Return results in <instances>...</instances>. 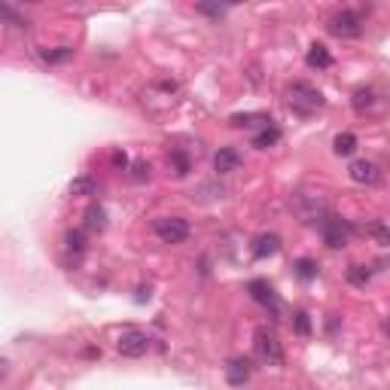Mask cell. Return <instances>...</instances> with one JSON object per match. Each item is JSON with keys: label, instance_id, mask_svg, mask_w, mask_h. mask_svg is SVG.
Returning <instances> with one entry per match:
<instances>
[{"label": "cell", "instance_id": "obj_1", "mask_svg": "<svg viewBox=\"0 0 390 390\" xmlns=\"http://www.w3.org/2000/svg\"><path fill=\"white\" fill-rule=\"evenodd\" d=\"M287 104L293 107L296 113H302V116H308V113H317L326 104L323 91L314 89L311 83H293V86L287 89Z\"/></svg>", "mask_w": 390, "mask_h": 390}, {"label": "cell", "instance_id": "obj_2", "mask_svg": "<svg viewBox=\"0 0 390 390\" xmlns=\"http://www.w3.org/2000/svg\"><path fill=\"white\" fill-rule=\"evenodd\" d=\"M326 31H329L332 37H342V40L360 37V34H363V19H360L357 10H338L326 19Z\"/></svg>", "mask_w": 390, "mask_h": 390}, {"label": "cell", "instance_id": "obj_3", "mask_svg": "<svg viewBox=\"0 0 390 390\" xmlns=\"http://www.w3.org/2000/svg\"><path fill=\"white\" fill-rule=\"evenodd\" d=\"M153 232L162 244H183L189 238V223L183 217H155Z\"/></svg>", "mask_w": 390, "mask_h": 390}, {"label": "cell", "instance_id": "obj_4", "mask_svg": "<svg viewBox=\"0 0 390 390\" xmlns=\"http://www.w3.org/2000/svg\"><path fill=\"white\" fill-rule=\"evenodd\" d=\"M253 347H257V357L262 360V363H268V366H283V347H281L278 336H274L272 329L259 326L257 336H253Z\"/></svg>", "mask_w": 390, "mask_h": 390}, {"label": "cell", "instance_id": "obj_5", "mask_svg": "<svg viewBox=\"0 0 390 390\" xmlns=\"http://www.w3.org/2000/svg\"><path fill=\"white\" fill-rule=\"evenodd\" d=\"M116 351L131 360L144 357V354L150 351V336H147L144 329H122V336L116 338Z\"/></svg>", "mask_w": 390, "mask_h": 390}, {"label": "cell", "instance_id": "obj_6", "mask_svg": "<svg viewBox=\"0 0 390 390\" xmlns=\"http://www.w3.org/2000/svg\"><path fill=\"white\" fill-rule=\"evenodd\" d=\"M321 235H323V241L332 247V250H338V247H345L347 238H351V223L342 219V217H336V214H329L321 223Z\"/></svg>", "mask_w": 390, "mask_h": 390}, {"label": "cell", "instance_id": "obj_7", "mask_svg": "<svg viewBox=\"0 0 390 390\" xmlns=\"http://www.w3.org/2000/svg\"><path fill=\"white\" fill-rule=\"evenodd\" d=\"M253 375V363L247 357H232L229 363H226V381H229L232 387H244L247 381H250Z\"/></svg>", "mask_w": 390, "mask_h": 390}, {"label": "cell", "instance_id": "obj_8", "mask_svg": "<svg viewBox=\"0 0 390 390\" xmlns=\"http://www.w3.org/2000/svg\"><path fill=\"white\" fill-rule=\"evenodd\" d=\"M347 174H351V180H354V183H363V186H375V183L381 180L378 165H375V162H369V159L354 162V165L347 168Z\"/></svg>", "mask_w": 390, "mask_h": 390}, {"label": "cell", "instance_id": "obj_9", "mask_svg": "<svg viewBox=\"0 0 390 390\" xmlns=\"http://www.w3.org/2000/svg\"><path fill=\"white\" fill-rule=\"evenodd\" d=\"M247 293H250V299L253 302H259L262 308H278V296H274V287L268 281H262V278H257V281H250L247 283Z\"/></svg>", "mask_w": 390, "mask_h": 390}, {"label": "cell", "instance_id": "obj_10", "mask_svg": "<svg viewBox=\"0 0 390 390\" xmlns=\"http://www.w3.org/2000/svg\"><path fill=\"white\" fill-rule=\"evenodd\" d=\"M351 104H354V110H357L360 116H372V113L381 110V98L375 95V89H357L354 91V98H351Z\"/></svg>", "mask_w": 390, "mask_h": 390}, {"label": "cell", "instance_id": "obj_11", "mask_svg": "<svg viewBox=\"0 0 390 390\" xmlns=\"http://www.w3.org/2000/svg\"><path fill=\"white\" fill-rule=\"evenodd\" d=\"M214 168L217 174H232L241 168V153L235 150V147H223L217 155H214Z\"/></svg>", "mask_w": 390, "mask_h": 390}, {"label": "cell", "instance_id": "obj_12", "mask_svg": "<svg viewBox=\"0 0 390 390\" xmlns=\"http://www.w3.org/2000/svg\"><path fill=\"white\" fill-rule=\"evenodd\" d=\"M278 250H281V238L274 235V232H268V235H257V241H253V257L257 259L274 257Z\"/></svg>", "mask_w": 390, "mask_h": 390}, {"label": "cell", "instance_id": "obj_13", "mask_svg": "<svg viewBox=\"0 0 390 390\" xmlns=\"http://www.w3.org/2000/svg\"><path fill=\"white\" fill-rule=\"evenodd\" d=\"M305 61H308V67H317V70L332 67V55H329V49L321 46V43H311V46H308V55H305Z\"/></svg>", "mask_w": 390, "mask_h": 390}, {"label": "cell", "instance_id": "obj_14", "mask_svg": "<svg viewBox=\"0 0 390 390\" xmlns=\"http://www.w3.org/2000/svg\"><path fill=\"white\" fill-rule=\"evenodd\" d=\"M272 119L266 116V113H238V116L229 119L232 129H247V125H268Z\"/></svg>", "mask_w": 390, "mask_h": 390}, {"label": "cell", "instance_id": "obj_15", "mask_svg": "<svg viewBox=\"0 0 390 390\" xmlns=\"http://www.w3.org/2000/svg\"><path fill=\"white\" fill-rule=\"evenodd\" d=\"M104 226H107V214H104L101 204H91L86 210V229L89 232H104Z\"/></svg>", "mask_w": 390, "mask_h": 390}, {"label": "cell", "instance_id": "obj_16", "mask_svg": "<svg viewBox=\"0 0 390 390\" xmlns=\"http://www.w3.org/2000/svg\"><path fill=\"white\" fill-rule=\"evenodd\" d=\"M332 150H336V155H351L354 150H357V134H351V131L336 134V140H332Z\"/></svg>", "mask_w": 390, "mask_h": 390}, {"label": "cell", "instance_id": "obj_17", "mask_svg": "<svg viewBox=\"0 0 390 390\" xmlns=\"http://www.w3.org/2000/svg\"><path fill=\"white\" fill-rule=\"evenodd\" d=\"M274 144H281V129H274V125H268L266 131H259L257 138H253V147H257V150H268V147H274Z\"/></svg>", "mask_w": 390, "mask_h": 390}, {"label": "cell", "instance_id": "obj_18", "mask_svg": "<svg viewBox=\"0 0 390 390\" xmlns=\"http://www.w3.org/2000/svg\"><path fill=\"white\" fill-rule=\"evenodd\" d=\"M70 193L74 195H95L98 193V180H91V177H76V180L70 183Z\"/></svg>", "mask_w": 390, "mask_h": 390}, {"label": "cell", "instance_id": "obj_19", "mask_svg": "<svg viewBox=\"0 0 390 390\" xmlns=\"http://www.w3.org/2000/svg\"><path fill=\"white\" fill-rule=\"evenodd\" d=\"M293 268H296V278H299V281H314L317 278V262L308 259V257L299 259Z\"/></svg>", "mask_w": 390, "mask_h": 390}, {"label": "cell", "instance_id": "obj_20", "mask_svg": "<svg viewBox=\"0 0 390 390\" xmlns=\"http://www.w3.org/2000/svg\"><path fill=\"white\" fill-rule=\"evenodd\" d=\"M369 281H372V272H369L366 266H351L347 268V283H354V287H366Z\"/></svg>", "mask_w": 390, "mask_h": 390}, {"label": "cell", "instance_id": "obj_21", "mask_svg": "<svg viewBox=\"0 0 390 390\" xmlns=\"http://www.w3.org/2000/svg\"><path fill=\"white\" fill-rule=\"evenodd\" d=\"M171 162H174V174L177 177L189 174V155H186V150H171Z\"/></svg>", "mask_w": 390, "mask_h": 390}, {"label": "cell", "instance_id": "obj_22", "mask_svg": "<svg viewBox=\"0 0 390 390\" xmlns=\"http://www.w3.org/2000/svg\"><path fill=\"white\" fill-rule=\"evenodd\" d=\"M65 244H67V250L83 253V250H86V235H83V232H67V235H65Z\"/></svg>", "mask_w": 390, "mask_h": 390}, {"label": "cell", "instance_id": "obj_23", "mask_svg": "<svg viewBox=\"0 0 390 390\" xmlns=\"http://www.w3.org/2000/svg\"><path fill=\"white\" fill-rule=\"evenodd\" d=\"M40 55H43L46 61H67L70 55H74V49H67V46H58V49H43Z\"/></svg>", "mask_w": 390, "mask_h": 390}, {"label": "cell", "instance_id": "obj_24", "mask_svg": "<svg viewBox=\"0 0 390 390\" xmlns=\"http://www.w3.org/2000/svg\"><path fill=\"white\" fill-rule=\"evenodd\" d=\"M150 177V165L147 162H134V168H131V180L134 183H140V180H147Z\"/></svg>", "mask_w": 390, "mask_h": 390}, {"label": "cell", "instance_id": "obj_25", "mask_svg": "<svg viewBox=\"0 0 390 390\" xmlns=\"http://www.w3.org/2000/svg\"><path fill=\"white\" fill-rule=\"evenodd\" d=\"M296 332H299V336H308L311 332V321L305 311H296Z\"/></svg>", "mask_w": 390, "mask_h": 390}, {"label": "cell", "instance_id": "obj_26", "mask_svg": "<svg viewBox=\"0 0 390 390\" xmlns=\"http://www.w3.org/2000/svg\"><path fill=\"white\" fill-rule=\"evenodd\" d=\"M0 12H3V16L10 19V22L16 25V28H28V22H25V19H19V12L12 10V6H0Z\"/></svg>", "mask_w": 390, "mask_h": 390}, {"label": "cell", "instance_id": "obj_27", "mask_svg": "<svg viewBox=\"0 0 390 390\" xmlns=\"http://www.w3.org/2000/svg\"><path fill=\"white\" fill-rule=\"evenodd\" d=\"M369 232H372L381 244H390V226H369Z\"/></svg>", "mask_w": 390, "mask_h": 390}, {"label": "cell", "instance_id": "obj_28", "mask_svg": "<svg viewBox=\"0 0 390 390\" xmlns=\"http://www.w3.org/2000/svg\"><path fill=\"white\" fill-rule=\"evenodd\" d=\"M198 12H208V16H223V6H208V3H198Z\"/></svg>", "mask_w": 390, "mask_h": 390}, {"label": "cell", "instance_id": "obj_29", "mask_svg": "<svg viewBox=\"0 0 390 390\" xmlns=\"http://www.w3.org/2000/svg\"><path fill=\"white\" fill-rule=\"evenodd\" d=\"M113 165H116V168H125V165H129V155H125V153H113Z\"/></svg>", "mask_w": 390, "mask_h": 390}, {"label": "cell", "instance_id": "obj_30", "mask_svg": "<svg viewBox=\"0 0 390 390\" xmlns=\"http://www.w3.org/2000/svg\"><path fill=\"white\" fill-rule=\"evenodd\" d=\"M384 332H387V338H390V321L384 323Z\"/></svg>", "mask_w": 390, "mask_h": 390}]
</instances>
